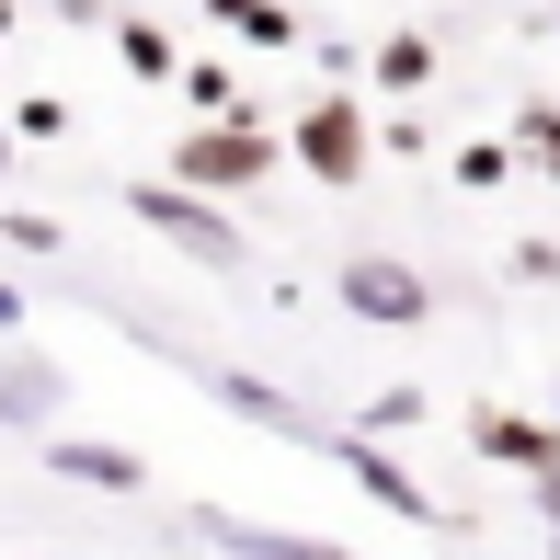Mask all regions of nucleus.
I'll use <instances>...</instances> for the list:
<instances>
[{
	"label": "nucleus",
	"mask_w": 560,
	"mask_h": 560,
	"mask_svg": "<svg viewBox=\"0 0 560 560\" xmlns=\"http://www.w3.org/2000/svg\"><path fill=\"white\" fill-rule=\"evenodd\" d=\"M526 138H538V161H549V184H560V115H549V104L526 115Z\"/></svg>",
	"instance_id": "nucleus-12"
},
{
	"label": "nucleus",
	"mask_w": 560,
	"mask_h": 560,
	"mask_svg": "<svg viewBox=\"0 0 560 560\" xmlns=\"http://www.w3.org/2000/svg\"><path fill=\"white\" fill-rule=\"evenodd\" d=\"M218 549H241V560H354V549H320V538H275V526H241V515H195Z\"/></svg>",
	"instance_id": "nucleus-7"
},
{
	"label": "nucleus",
	"mask_w": 560,
	"mask_h": 560,
	"mask_svg": "<svg viewBox=\"0 0 560 560\" xmlns=\"http://www.w3.org/2000/svg\"><path fill=\"white\" fill-rule=\"evenodd\" d=\"M469 446L492 457V469H526V480H538L549 457H560V423H526V412H503V400H480V412H469Z\"/></svg>",
	"instance_id": "nucleus-5"
},
{
	"label": "nucleus",
	"mask_w": 560,
	"mask_h": 560,
	"mask_svg": "<svg viewBox=\"0 0 560 560\" xmlns=\"http://www.w3.org/2000/svg\"><path fill=\"white\" fill-rule=\"evenodd\" d=\"M549 538H560V526H549Z\"/></svg>",
	"instance_id": "nucleus-17"
},
{
	"label": "nucleus",
	"mask_w": 560,
	"mask_h": 560,
	"mask_svg": "<svg viewBox=\"0 0 560 560\" xmlns=\"http://www.w3.org/2000/svg\"><path fill=\"white\" fill-rule=\"evenodd\" d=\"M332 287H343L354 320H377V332H423V320H435V287H423L412 264H389V252H354Z\"/></svg>",
	"instance_id": "nucleus-1"
},
{
	"label": "nucleus",
	"mask_w": 560,
	"mask_h": 560,
	"mask_svg": "<svg viewBox=\"0 0 560 560\" xmlns=\"http://www.w3.org/2000/svg\"><path fill=\"white\" fill-rule=\"evenodd\" d=\"M12 320H23V298H12V287H0V332H12Z\"/></svg>",
	"instance_id": "nucleus-14"
},
{
	"label": "nucleus",
	"mask_w": 560,
	"mask_h": 560,
	"mask_svg": "<svg viewBox=\"0 0 560 560\" xmlns=\"http://www.w3.org/2000/svg\"><path fill=\"white\" fill-rule=\"evenodd\" d=\"M538 515L560 526V457H549V469H538Z\"/></svg>",
	"instance_id": "nucleus-13"
},
{
	"label": "nucleus",
	"mask_w": 560,
	"mask_h": 560,
	"mask_svg": "<svg viewBox=\"0 0 560 560\" xmlns=\"http://www.w3.org/2000/svg\"><path fill=\"white\" fill-rule=\"evenodd\" d=\"M549 423H560V400H549Z\"/></svg>",
	"instance_id": "nucleus-16"
},
{
	"label": "nucleus",
	"mask_w": 560,
	"mask_h": 560,
	"mask_svg": "<svg viewBox=\"0 0 560 560\" xmlns=\"http://www.w3.org/2000/svg\"><path fill=\"white\" fill-rule=\"evenodd\" d=\"M0 172H12V126H0Z\"/></svg>",
	"instance_id": "nucleus-15"
},
{
	"label": "nucleus",
	"mask_w": 560,
	"mask_h": 560,
	"mask_svg": "<svg viewBox=\"0 0 560 560\" xmlns=\"http://www.w3.org/2000/svg\"><path fill=\"white\" fill-rule=\"evenodd\" d=\"M287 149L320 172V184H354V172H366V115L332 92V104H310V115H298V138H287Z\"/></svg>",
	"instance_id": "nucleus-4"
},
{
	"label": "nucleus",
	"mask_w": 560,
	"mask_h": 560,
	"mask_svg": "<svg viewBox=\"0 0 560 560\" xmlns=\"http://www.w3.org/2000/svg\"><path fill=\"white\" fill-rule=\"evenodd\" d=\"M332 457H343V469H354V480H366V492H377V503H389V515H412V526H457V515H446V503H435V492H423V480H412V469H389V457H377L366 435H332Z\"/></svg>",
	"instance_id": "nucleus-6"
},
{
	"label": "nucleus",
	"mask_w": 560,
	"mask_h": 560,
	"mask_svg": "<svg viewBox=\"0 0 560 560\" xmlns=\"http://www.w3.org/2000/svg\"><path fill=\"white\" fill-rule=\"evenodd\" d=\"M58 469H69V480H104V492H138V457H126V446H81V435H69Z\"/></svg>",
	"instance_id": "nucleus-9"
},
{
	"label": "nucleus",
	"mask_w": 560,
	"mask_h": 560,
	"mask_svg": "<svg viewBox=\"0 0 560 560\" xmlns=\"http://www.w3.org/2000/svg\"><path fill=\"white\" fill-rule=\"evenodd\" d=\"M58 400H69V377H58V366H35V354H12V366H0V412H12V423L58 412Z\"/></svg>",
	"instance_id": "nucleus-8"
},
{
	"label": "nucleus",
	"mask_w": 560,
	"mask_h": 560,
	"mask_svg": "<svg viewBox=\"0 0 560 560\" xmlns=\"http://www.w3.org/2000/svg\"><path fill=\"white\" fill-rule=\"evenodd\" d=\"M218 12H229V23H252L264 46H287V12H275V0H218Z\"/></svg>",
	"instance_id": "nucleus-11"
},
{
	"label": "nucleus",
	"mask_w": 560,
	"mask_h": 560,
	"mask_svg": "<svg viewBox=\"0 0 560 560\" xmlns=\"http://www.w3.org/2000/svg\"><path fill=\"white\" fill-rule=\"evenodd\" d=\"M126 207H138L149 229H172V241H184L195 264H241V229H229L218 207H195V184H138Z\"/></svg>",
	"instance_id": "nucleus-3"
},
{
	"label": "nucleus",
	"mask_w": 560,
	"mask_h": 560,
	"mask_svg": "<svg viewBox=\"0 0 560 560\" xmlns=\"http://www.w3.org/2000/svg\"><path fill=\"white\" fill-rule=\"evenodd\" d=\"M377 81H389V92H423V81H435V46H423V35H389V46H377Z\"/></svg>",
	"instance_id": "nucleus-10"
},
{
	"label": "nucleus",
	"mask_w": 560,
	"mask_h": 560,
	"mask_svg": "<svg viewBox=\"0 0 560 560\" xmlns=\"http://www.w3.org/2000/svg\"><path fill=\"white\" fill-rule=\"evenodd\" d=\"M172 172H184L195 195H241V184H264V172H275V138H264V126H207V138L172 149Z\"/></svg>",
	"instance_id": "nucleus-2"
}]
</instances>
